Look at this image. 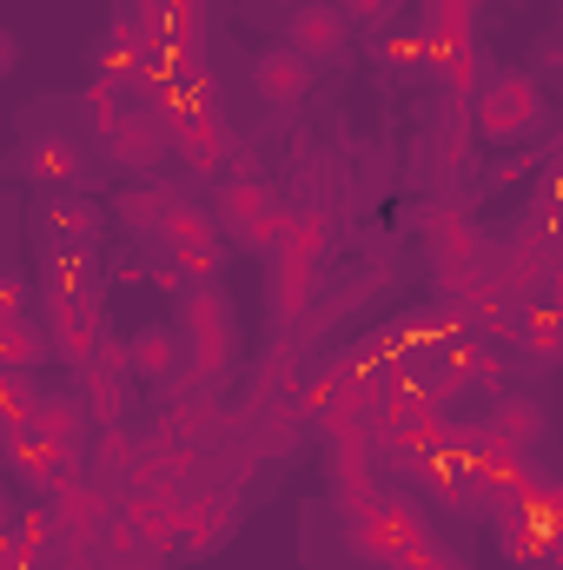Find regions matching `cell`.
<instances>
[{
  "instance_id": "obj_13",
  "label": "cell",
  "mask_w": 563,
  "mask_h": 570,
  "mask_svg": "<svg viewBox=\"0 0 563 570\" xmlns=\"http://www.w3.org/2000/svg\"><path fill=\"white\" fill-rule=\"evenodd\" d=\"M418 226H424V253H431V266H437V273H451V266H471V259H477V233H471V219H464V213H451V206H424Z\"/></svg>"
},
{
  "instance_id": "obj_12",
  "label": "cell",
  "mask_w": 563,
  "mask_h": 570,
  "mask_svg": "<svg viewBox=\"0 0 563 570\" xmlns=\"http://www.w3.org/2000/svg\"><path fill=\"white\" fill-rule=\"evenodd\" d=\"M47 524H53V538H67V544H93L100 538V524H107V504L87 491V484H60V491H47Z\"/></svg>"
},
{
  "instance_id": "obj_17",
  "label": "cell",
  "mask_w": 563,
  "mask_h": 570,
  "mask_svg": "<svg viewBox=\"0 0 563 570\" xmlns=\"http://www.w3.org/2000/svg\"><path fill=\"white\" fill-rule=\"evenodd\" d=\"M332 491H338L345 518H365L372 504H385L378 484H372V458H365L358 444H332Z\"/></svg>"
},
{
  "instance_id": "obj_31",
  "label": "cell",
  "mask_w": 563,
  "mask_h": 570,
  "mask_svg": "<svg viewBox=\"0 0 563 570\" xmlns=\"http://www.w3.org/2000/svg\"><path fill=\"white\" fill-rule=\"evenodd\" d=\"M292 7H298V0H292Z\"/></svg>"
},
{
  "instance_id": "obj_6",
  "label": "cell",
  "mask_w": 563,
  "mask_h": 570,
  "mask_svg": "<svg viewBox=\"0 0 563 570\" xmlns=\"http://www.w3.org/2000/svg\"><path fill=\"white\" fill-rule=\"evenodd\" d=\"M418 538V518L405 511V504H372L365 518H352V531H345V544H352V558L358 564H392L398 570V558H405V544Z\"/></svg>"
},
{
  "instance_id": "obj_30",
  "label": "cell",
  "mask_w": 563,
  "mask_h": 570,
  "mask_svg": "<svg viewBox=\"0 0 563 570\" xmlns=\"http://www.w3.org/2000/svg\"><path fill=\"white\" fill-rule=\"evenodd\" d=\"M437 570H464V564H451V558H444V564H437Z\"/></svg>"
},
{
  "instance_id": "obj_5",
  "label": "cell",
  "mask_w": 563,
  "mask_h": 570,
  "mask_svg": "<svg viewBox=\"0 0 563 570\" xmlns=\"http://www.w3.org/2000/svg\"><path fill=\"white\" fill-rule=\"evenodd\" d=\"M13 173L27 179V186H60V193H80L87 186V153L67 140L60 127H40V134H27L20 153H13Z\"/></svg>"
},
{
  "instance_id": "obj_10",
  "label": "cell",
  "mask_w": 563,
  "mask_h": 570,
  "mask_svg": "<svg viewBox=\"0 0 563 570\" xmlns=\"http://www.w3.org/2000/svg\"><path fill=\"white\" fill-rule=\"evenodd\" d=\"M273 206H279V193H273L266 179H219V186H213V219H219V233H233L239 246L266 226Z\"/></svg>"
},
{
  "instance_id": "obj_2",
  "label": "cell",
  "mask_w": 563,
  "mask_h": 570,
  "mask_svg": "<svg viewBox=\"0 0 563 570\" xmlns=\"http://www.w3.org/2000/svg\"><path fill=\"white\" fill-rule=\"evenodd\" d=\"M179 332H186V345H192V358H199V372H226L233 365V352H239V318H233V298L219 292V285H186V298H179V318H172Z\"/></svg>"
},
{
  "instance_id": "obj_28",
  "label": "cell",
  "mask_w": 563,
  "mask_h": 570,
  "mask_svg": "<svg viewBox=\"0 0 563 570\" xmlns=\"http://www.w3.org/2000/svg\"><path fill=\"white\" fill-rule=\"evenodd\" d=\"M338 13L358 27V33H385V27H398V0H338Z\"/></svg>"
},
{
  "instance_id": "obj_26",
  "label": "cell",
  "mask_w": 563,
  "mask_h": 570,
  "mask_svg": "<svg viewBox=\"0 0 563 570\" xmlns=\"http://www.w3.org/2000/svg\"><path fill=\"white\" fill-rule=\"evenodd\" d=\"M292 233H298V213H292V206H273V213H266V226L246 239V253H259V259H279L285 246H292Z\"/></svg>"
},
{
  "instance_id": "obj_27",
  "label": "cell",
  "mask_w": 563,
  "mask_h": 570,
  "mask_svg": "<svg viewBox=\"0 0 563 570\" xmlns=\"http://www.w3.org/2000/svg\"><path fill=\"white\" fill-rule=\"evenodd\" d=\"M477 40L471 47H437V73L451 80V94H464V100H477Z\"/></svg>"
},
{
  "instance_id": "obj_7",
  "label": "cell",
  "mask_w": 563,
  "mask_h": 570,
  "mask_svg": "<svg viewBox=\"0 0 563 570\" xmlns=\"http://www.w3.org/2000/svg\"><path fill=\"white\" fill-rule=\"evenodd\" d=\"M253 87H259V100L266 107H279V114H292V107H305V94L318 87V60H305L298 47H259L253 53Z\"/></svg>"
},
{
  "instance_id": "obj_9",
  "label": "cell",
  "mask_w": 563,
  "mask_h": 570,
  "mask_svg": "<svg viewBox=\"0 0 563 570\" xmlns=\"http://www.w3.org/2000/svg\"><path fill=\"white\" fill-rule=\"evenodd\" d=\"M318 259H325V219H298L292 246L273 259V266H279V318H298V312H305L312 279H318Z\"/></svg>"
},
{
  "instance_id": "obj_25",
  "label": "cell",
  "mask_w": 563,
  "mask_h": 570,
  "mask_svg": "<svg viewBox=\"0 0 563 570\" xmlns=\"http://www.w3.org/2000/svg\"><path fill=\"white\" fill-rule=\"evenodd\" d=\"M199 239H219V219H213V206H186V199H172V219H166L159 246L172 253V246H199Z\"/></svg>"
},
{
  "instance_id": "obj_18",
  "label": "cell",
  "mask_w": 563,
  "mask_h": 570,
  "mask_svg": "<svg viewBox=\"0 0 563 570\" xmlns=\"http://www.w3.org/2000/svg\"><path fill=\"white\" fill-rule=\"evenodd\" d=\"M87 419H93V412H87V399L47 392V405H40L33 431H40V438H47V444H53V451H60V458L73 464V458H80V444H87Z\"/></svg>"
},
{
  "instance_id": "obj_20",
  "label": "cell",
  "mask_w": 563,
  "mask_h": 570,
  "mask_svg": "<svg viewBox=\"0 0 563 570\" xmlns=\"http://www.w3.org/2000/svg\"><path fill=\"white\" fill-rule=\"evenodd\" d=\"M477 7H484V0H424L418 7L424 40H431V47H471V40H477Z\"/></svg>"
},
{
  "instance_id": "obj_23",
  "label": "cell",
  "mask_w": 563,
  "mask_h": 570,
  "mask_svg": "<svg viewBox=\"0 0 563 570\" xmlns=\"http://www.w3.org/2000/svg\"><path fill=\"white\" fill-rule=\"evenodd\" d=\"M497 444H511V451H531V444H544V405H531V399H517V392H504L497 399Z\"/></svg>"
},
{
  "instance_id": "obj_22",
  "label": "cell",
  "mask_w": 563,
  "mask_h": 570,
  "mask_svg": "<svg viewBox=\"0 0 563 570\" xmlns=\"http://www.w3.org/2000/svg\"><path fill=\"white\" fill-rule=\"evenodd\" d=\"M113 219H120L127 233H140V239H159L166 219H172V199H166L159 186H134V193L113 199Z\"/></svg>"
},
{
  "instance_id": "obj_14",
  "label": "cell",
  "mask_w": 563,
  "mask_h": 570,
  "mask_svg": "<svg viewBox=\"0 0 563 570\" xmlns=\"http://www.w3.org/2000/svg\"><path fill=\"white\" fill-rule=\"evenodd\" d=\"M60 352H53V332L47 325H33L27 312H13V318H0V372H40V365H53Z\"/></svg>"
},
{
  "instance_id": "obj_8",
  "label": "cell",
  "mask_w": 563,
  "mask_h": 570,
  "mask_svg": "<svg viewBox=\"0 0 563 570\" xmlns=\"http://www.w3.org/2000/svg\"><path fill=\"white\" fill-rule=\"evenodd\" d=\"M285 47H298L305 60H345V47H352V20L338 13V0H298L292 13H285Z\"/></svg>"
},
{
  "instance_id": "obj_16",
  "label": "cell",
  "mask_w": 563,
  "mask_h": 570,
  "mask_svg": "<svg viewBox=\"0 0 563 570\" xmlns=\"http://www.w3.org/2000/svg\"><path fill=\"white\" fill-rule=\"evenodd\" d=\"M127 352H134V372L140 379H179V352H186V332L179 325H166V318H152V325H140L134 338H127Z\"/></svg>"
},
{
  "instance_id": "obj_3",
  "label": "cell",
  "mask_w": 563,
  "mask_h": 570,
  "mask_svg": "<svg viewBox=\"0 0 563 570\" xmlns=\"http://www.w3.org/2000/svg\"><path fill=\"white\" fill-rule=\"evenodd\" d=\"M100 153L113 159V166H127V173H152L166 153H172V114L166 107H127L107 134H100Z\"/></svg>"
},
{
  "instance_id": "obj_4",
  "label": "cell",
  "mask_w": 563,
  "mask_h": 570,
  "mask_svg": "<svg viewBox=\"0 0 563 570\" xmlns=\"http://www.w3.org/2000/svg\"><path fill=\"white\" fill-rule=\"evenodd\" d=\"M40 325L53 332V352H60L67 365H87V358L107 345V312H100L93 292H53Z\"/></svg>"
},
{
  "instance_id": "obj_15",
  "label": "cell",
  "mask_w": 563,
  "mask_h": 570,
  "mask_svg": "<svg viewBox=\"0 0 563 570\" xmlns=\"http://www.w3.org/2000/svg\"><path fill=\"white\" fill-rule=\"evenodd\" d=\"M372 53H378L398 80H424V73H437V47L424 40L418 20H412V27H405V20H398V27H385V33L372 40Z\"/></svg>"
},
{
  "instance_id": "obj_24",
  "label": "cell",
  "mask_w": 563,
  "mask_h": 570,
  "mask_svg": "<svg viewBox=\"0 0 563 570\" xmlns=\"http://www.w3.org/2000/svg\"><path fill=\"white\" fill-rule=\"evenodd\" d=\"M0 399H7V431H27L40 419V405H47L40 372H0Z\"/></svg>"
},
{
  "instance_id": "obj_21",
  "label": "cell",
  "mask_w": 563,
  "mask_h": 570,
  "mask_svg": "<svg viewBox=\"0 0 563 570\" xmlns=\"http://www.w3.org/2000/svg\"><path fill=\"white\" fill-rule=\"evenodd\" d=\"M40 279L53 292H93V246H40Z\"/></svg>"
},
{
  "instance_id": "obj_11",
  "label": "cell",
  "mask_w": 563,
  "mask_h": 570,
  "mask_svg": "<svg viewBox=\"0 0 563 570\" xmlns=\"http://www.w3.org/2000/svg\"><path fill=\"white\" fill-rule=\"evenodd\" d=\"M100 233H107V213L93 199H80V193H53L40 206V239L47 246H93Z\"/></svg>"
},
{
  "instance_id": "obj_1",
  "label": "cell",
  "mask_w": 563,
  "mask_h": 570,
  "mask_svg": "<svg viewBox=\"0 0 563 570\" xmlns=\"http://www.w3.org/2000/svg\"><path fill=\"white\" fill-rule=\"evenodd\" d=\"M471 120H477V140L524 146L551 127V100H544L537 73H491L471 100Z\"/></svg>"
},
{
  "instance_id": "obj_19",
  "label": "cell",
  "mask_w": 563,
  "mask_h": 570,
  "mask_svg": "<svg viewBox=\"0 0 563 570\" xmlns=\"http://www.w3.org/2000/svg\"><path fill=\"white\" fill-rule=\"evenodd\" d=\"M511 332H517V345H524L537 365H557L563 358V312L551 298H531V305L511 318Z\"/></svg>"
},
{
  "instance_id": "obj_29",
  "label": "cell",
  "mask_w": 563,
  "mask_h": 570,
  "mask_svg": "<svg viewBox=\"0 0 563 570\" xmlns=\"http://www.w3.org/2000/svg\"><path fill=\"white\" fill-rule=\"evenodd\" d=\"M544 298H551V305L563 312V266H557V279H551V292H544Z\"/></svg>"
}]
</instances>
